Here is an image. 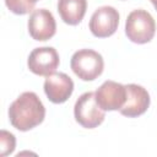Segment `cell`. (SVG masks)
<instances>
[{
  "instance_id": "6da1fadb",
  "label": "cell",
  "mask_w": 157,
  "mask_h": 157,
  "mask_svg": "<svg viewBox=\"0 0 157 157\" xmlns=\"http://www.w3.org/2000/svg\"><path fill=\"white\" fill-rule=\"evenodd\" d=\"M45 117V108L34 92L21 93L9 108L11 125L20 131H28L38 126Z\"/></svg>"
},
{
  "instance_id": "7a4b0ae2",
  "label": "cell",
  "mask_w": 157,
  "mask_h": 157,
  "mask_svg": "<svg viewBox=\"0 0 157 157\" xmlns=\"http://www.w3.org/2000/svg\"><path fill=\"white\" fill-rule=\"evenodd\" d=\"M156 32V22L150 12L142 9L131 11L128 15L125 22V34L126 37L136 43L145 44L148 43Z\"/></svg>"
},
{
  "instance_id": "3957f363",
  "label": "cell",
  "mask_w": 157,
  "mask_h": 157,
  "mask_svg": "<svg viewBox=\"0 0 157 157\" xmlns=\"http://www.w3.org/2000/svg\"><path fill=\"white\" fill-rule=\"evenodd\" d=\"M71 70L82 81H93L104 69V61L99 53L92 49H80L71 56Z\"/></svg>"
},
{
  "instance_id": "277c9868",
  "label": "cell",
  "mask_w": 157,
  "mask_h": 157,
  "mask_svg": "<svg viewBox=\"0 0 157 157\" xmlns=\"http://www.w3.org/2000/svg\"><path fill=\"white\" fill-rule=\"evenodd\" d=\"M75 120L86 129H94L101 125L105 118L104 110L97 104L94 92L81 94L74 107Z\"/></svg>"
},
{
  "instance_id": "5b68a950",
  "label": "cell",
  "mask_w": 157,
  "mask_h": 157,
  "mask_svg": "<svg viewBox=\"0 0 157 157\" xmlns=\"http://www.w3.org/2000/svg\"><path fill=\"white\" fill-rule=\"evenodd\" d=\"M60 63L59 54L53 47H40L33 49L27 60L29 71L38 76H50L55 72Z\"/></svg>"
},
{
  "instance_id": "8992f818",
  "label": "cell",
  "mask_w": 157,
  "mask_h": 157,
  "mask_svg": "<svg viewBox=\"0 0 157 157\" xmlns=\"http://www.w3.org/2000/svg\"><path fill=\"white\" fill-rule=\"evenodd\" d=\"M119 25V13L113 6L98 7L90 20V31L97 38H107L115 33Z\"/></svg>"
},
{
  "instance_id": "52a82bcc",
  "label": "cell",
  "mask_w": 157,
  "mask_h": 157,
  "mask_svg": "<svg viewBox=\"0 0 157 157\" xmlns=\"http://www.w3.org/2000/svg\"><path fill=\"white\" fill-rule=\"evenodd\" d=\"M97 104L105 110H120L126 101V88L115 81H105L94 92Z\"/></svg>"
},
{
  "instance_id": "ba28073f",
  "label": "cell",
  "mask_w": 157,
  "mask_h": 157,
  "mask_svg": "<svg viewBox=\"0 0 157 157\" xmlns=\"http://www.w3.org/2000/svg\"><path fill=\"white\" fill-rule=\"evenodd\" d=\"M29 36L38 42L50 39L56 32V23L53 13L47 9L33 10L28 18Z\"/></svg>"
},
{
  "instance_id": "9c48e42d",
  "label": "cell",
  "mask_w": 157,
  "mask_h": 157,
  "mask_svg": "<svg viewBox=\"0 0 157 157\" xmlns=\"http://www.w3.org/2000/svg\"><path fill=\"white\" fill-rule=\"evenodd\" d=\"M126 101L120 108V114L128 118H136L142 115L150 107V94L140 85L129 83L125 85Z\"/></svg>"
},
{
  "instance_id": "30bf717a",
  "label": "cell",
  "mask_w": 157,
  "mask_h": 157,
  "mask_svg": "<svg viewBox=\"0 0 157 157\" xmlns=\"http://www.w3.org/2000/svg\"><path fill=\"white\" fill-rule=\"evenodd\" d=\"M74 91L72 80L64 72H54L44 81V92L52 103L66 102Z\"/></svg>"
},
{
  "instance_id": "8fae6325",
  "label": "cell",
  "mask_w": 157,
  "mask_h": 157,
  "mask_svg": "<svg viewBox=\"0 0 157 157\" xmlns=\"http://www.w3.org/2000/svg\"><path fill=\"white\" fill-rule=\"evenodd\" d=\"M87 10L86 0H59L58 12L61 20L70 26L78 25Z\"/></svg>"
},
{
  "instance_id": "7c38bea8",
  "label": "cell",
  "mask_w": 157,
  "mask_h": 157,
  "mask_svg": "<svg viewBox=\"0 0 157 157\" xmlns=\"http://www.w3.org/2000/svg\"><path fill=\"white\" fill-rule=\"evenodd\" d=\"M37 1L39 0H5V4L12 13L26 15L33 11Z\"/></svg>"
},
{
  "instance_id": "4fadbf2b",
  "label": "cell",
  "mask_w": 157,
  "mask_h": 157,
  "mask_svg": "<svg viewBox=\"0 0 157 157\" xmlns=\"http://www.w3.org/2000/svg\"><path fill=\"white\" fill-rule=\"evenodd\" d=\"M16 146V139L13 136V134L6 131V130H1L0 131V148H1V156H7L10 153L13 152Z\"/></svg>"
},
{
  "instance_id": "5bb4252c",
  "label": "cell",
  "mask_w": 157,
  "mask_h": 157,
  "mask_svg": "<svg viewBox=\"0 0 157 157\" xmlns=\"http://www.w3.org/2000/svg\"><path fill=\"white\" fill-rule=\"evenodd\" d=\"M151 2H152V5L155 6V9H156V11H157V0H150Z\"/></svg>"
}]
</instances>
